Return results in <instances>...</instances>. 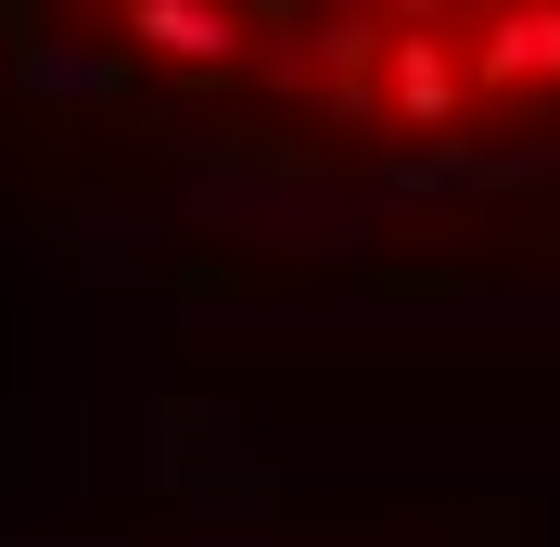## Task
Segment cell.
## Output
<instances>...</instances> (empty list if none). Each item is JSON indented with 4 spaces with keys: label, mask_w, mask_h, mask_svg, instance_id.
Segmentation results:
<instances>
[{
    "label": "cell",
    "mask_w": 560,
    "mask_h": 547,
    "mask_svg": "<svg viewBox=\"0 0 560 547\" xmlns=\"http://www.w3.org/2000/svg\"><path fill=\"white\" fill-rule=\"evenodd\" d=\"M0 230L166 318H560V0H0Z\"/></svg>",
    "instance_id": "cell-1"
},
{
    "label": "cell",
    "mask_w": 560,
    "mask_h": 547,
    "mask_svg": "<svg viewBox=\"0 0 560 547\" xmlns=\"http://www.w3.org/2000/svg\"><path fill=\"white\" fill-rule=\"evenodd\" d=\"M0 547H331V535L205 522V510H65V522H0Z\"/></svg>",
    "instance_id": "cell-2"
}]
</instances>
